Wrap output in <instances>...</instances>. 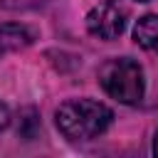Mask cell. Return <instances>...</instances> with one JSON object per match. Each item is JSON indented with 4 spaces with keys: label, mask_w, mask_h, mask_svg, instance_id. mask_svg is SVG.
Returning <instances> with one entry per match:
<instances>
[{
    "label": "cell",
    "mask_w": 158,
    "mask_h": 158,
    "mask_svg": "<svg viewBox=\"0 0 158 158\" xmlns=\"http://www.w3.org/2000/svg\"><path fill=\"white\" fill-rule=\"evenodd\" d=\"M111 121H114V111L94 99H69L54 114V123L59 133L69 141L96 138L111 126Z\"/></svg>",
    "instance_id": "obj_1"
},
{
    "label": "cell",
    "mask_w": 158,
    "mask_h": 158,
    "mask_svg": "<svg viewBox=\"0 0 158 158\" xmlns=\"http://www.w3.org/2000/svg\"><path fill=\"white\" fill-rule=\"evenodd\" d=\"M99 84L111 99L128 104V106L138 104L146 91L143 69L138 62H133L128 57H116V59L104 62L99 69Z\"/></svg>",
    "instance_id": "obj_2"
},
{
    "label": "cell",
    "mask_w": 158,
    "mask_h": 158,
    "mask_svg": "<svg viewBox=\"0 0 158 158\" xmlns=\"http://www.w3.org/2000/svg\"><path fill=\"white\" fill-rule=\"evenodd\" d=\"M128 20V10L118 2V0H101L99 5H94L86 15V30L89 35L99 37V40H116Z\"/></svg>",
    "instance_id": "obj_3"
},
{
    "label": "cell",
    "mask_w": 158,
    "mask_h": 158,
    "mask_svg": "<svg viewBox=\"0 0 158 158\" xmlns=\"http://www.w3.org/2000/svg\"><path fill=\"white\" fill-rule=\"evenodd\" d=\"M32 32L25 27V25H17V22H7V25H0V52H17V49H25L27 44H32Z\"/></svg>",
    "instance_id": "obj_4"
},
{
    "label": "cell",
    "mask_w": 158,
    "mask_h": 158,
    "mask_svg": "<svg viewBox=\"0 0 158 158\" xmlns=\"http://www.w3.org/2000/svg\"><path fill=\"white\" fill-rule=\"evenodd\" d=\"M133 40L138 47L158 54V15H143L133 27Z\"/></svg>",
    "instance_id": "obj_5"
},
{
    "label": "cell",
    "mask_w": 158,
    "mask_h": 158,
    "mask_svg": "<svg viewBox=\"0 0 158 158\" xmlns=\"http://www.w3.org/2000/svg\"><path fill=\"white\" fill-rule=\"evenodd\" d=\"M7 126H10V109L0 101V131H5Z\"/></svg>",
    "instance_id": "obj_6"
},
{
    "label": "cell",
    "mask_w": 158,
    "mask_h": 158,
    "mask_svg": "<svg viewBox=\"0 0 158 158\" xmlns=\"http://www.w3.org/2000/svg\"><path fill=\"white\" fill-rule=\"evenodd\" d=\"M153 153L158 156V133H156V138H153Z\"/></svg>",
    "instance_id": "obj_7"
},
{
    "label": "cell",
    "mask_w": 158,
    "mask_h": 158,
    "mask_svg": "<svg viewBox=\"0 0 158 158\" xmlns=\"http://www.w3.org/2000/svg\"><path fill=\"white\" fill-rule=\"evenodd\" d=\"M138 2H148V0H138Z\"/></svg>",
    "instance_id": "obj_8"
}]
</instances>
